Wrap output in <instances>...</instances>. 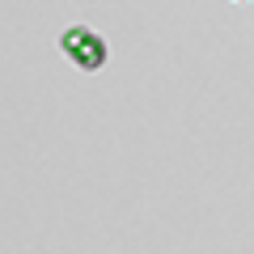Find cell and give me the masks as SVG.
Segmentation results:
<instances>
[{"label":"cell","instance_id":"cell-1","mask_svg":"<svg viewBox=\"0 0 254 254\" xmlns=\"http://www.w3.org/2000/svg\"><path fill=\"white\" fill-rule=\"evenodd\" d=\"M64 47L76 55V64H85V68H98L102 60H106V51H102V43L89 34V30H72V34L64 38Z\"/></svg>","mask_w":254,"mask_h":254}]
</instances>
